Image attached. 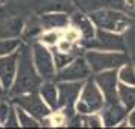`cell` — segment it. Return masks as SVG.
<instances>
[{"mask_svg": "<svg viewBox=\"0 0 135 129\" xmlns=\"http://www.w3.org/2000/svg\"><path fill=\"white\" fill-rule=\"evenodd\" d=\"M42 83V78L39 77L32 57V47L21 44L18 48V68L15 75L14 84L11 87L9 95H21L29 92H38L39 84Z\"/></svg>", "mask_w": 135, "mask_h": 129, "instance_id": "6da1fadb", "label": "cell"}, {"mask_svg": "<svg viewBox=\"0 0 135 129\" xmlns=\"http://www.w3.org/2000/svg\"><path fill=\"white\" fill-rule=\"evenodd\" d=\"M105 107L104 93L96 84L95 78H87L81 89L80 98L75 102V113L77 114H90V113H101Z\"/></svg>", "mask_w": 135, "mask_h": 129, "instance_id": "7a4b0ae2", "label": "cell"}, {"mask_svg": "<svg viewBox=\"0 0 135 129\" xmlns=\"http://www.w3.org/2000/svg\"><path fill=\"white\" fill-rule=\"evenodd\" d=\"M86 60L92 72L98 74L108 69H119L128 63V56L123 51H105V50H87Z\"/></svg>", "mask_w": 135, "mask_h": 129, "instance_id": "3957f363", "label": "cell"}, {"mask_svg": "<svg viewBox=\"0 0 135 129\" xmlns=\"http://www.w3.org/2000/svg\"><path fill=\"white\" fill-rule=\"evenodd\" d=\"M84 81H59V108L63 111V114L68 117V122L71 117L75 116V102L80 98L81 89Z\"/></svg>", "mask_w": 135, "mask_h": 129, "instance_id": "277c9868", "label": "cell"}, {"mask_svg": "<svg viewBox=\"0 0 135 129\" xmlns=\"http://www.w3.org/2000/svg\"><path fill=\"white\" fill-rule=\"evenodd\" d=\"M32 57H33L35 68L42 80H54L56 78L57 68L54 63L53 53L48 47H45L44 44L38 41L32 47Z\"/></svg>", "mask_w": 135, "mask_h": 129, "instance_id": "5b68a950", "label": "cell"}, {"mask_svg": "<svg viewBox=\"0 0 135 129\" xmlns=\"http://www.w3.org/2000/svg\"><path fill=\"white\" fill-rule=\"evenodd\" d=\"M86 50H105V51H123L125 44L120 33L98 29L96 35L90 39H81Z\"/></svg>", "mask_w": 135, "mask_h": 129, "instance_id": "8992f818", "label": "cell"}, {"mask_svg": "<svg viewBox=\"0 0 135 129\" xmlns=\"http://www.w3.org/2000/svg\"><path fill=\"white\" fill-rule=\"evenodd\" d=\"M12 102L17 107H21L23 110H26L29 114H32L35 119L41 120L48 117L51 114V108H50L44 99L41 98L38 92H29V93H21V95L12 96Z\"/></svg>", "mask_w": 135, "mask_h": 129, "instance_id": "52a82bcc", "label": "cell"}, {"mask_svg": "<svg viewBox=\"0 0 135 129\" xmlns=\"http://www.w3.org/2000/svg\"><path fill=\"white\" fill-rule=\"evenodd\" d=\"M93 24L98 29L102 30H110V32H116V33H122L123 30L128 27V17L116 11H108V9H101L96 12H92L90 15Z\"/></svg>", "mask_w": 135, "mask_h": 129, "instance_id": "ba28073f", "label": "cell"}, {"mask_svg": "<svg viewBox=\"0 0 135 129\" xmlns=\"http://www.w3.org/2000/svg\"><path fill=\"white\" fill-rule=\"evenodd\" d=\"M92 69L89 66L86 57H75L68 66L57 71L56 80L57 81H86L90 78Z\"/></svg>", "mask_w": 135, "mask_h": 129, "instance_id": "9c48e42d", "label": "cell"}, {"mask_svg": "<svg viewBox=\"0 0 135 129\" xmlns=\"http://www.w3.org/2000/svg\"><path fill=\"white\" fill-rule=\"evenodd\" d=\"M95 81L104 93L105 104H114L119 102L117 87H119V78H117V69H108V71L98 72Z\"/></svg>", "mask_w": 135, "mask_h": 129, "instance_id": "30bf717a", "label": "cell"}, {"mask_svg": "<svg viewBox=\"0 0 135 129\" xmlns=\"http://www.w3.org/2000/svg\"><path fill=\"white\" fill-rule=\"evenodd\" d=\"M18 68V50L8 56H0V83L6 93H9L14 84Z\"/></svg>", "mask_w": 135, "mask_h": 129, "instance_id": "8fae6325", "label": "cell"}, {"mask_svg": "<svg viewBox=\"0 0 135 129\" xmlns=\"http://www.w3.org/2000/svg\"><path fill=\"white\" fill-rule=\"evenodd\" d=\"M128 113L129 111L126 110L120 101L114 102V104H105V107L101 111L102 119H104V126H117L122 120L126 119Z\"/></svg>", "mask_w": 135, "mask_h": 129, "instance_id": "7c38bea8", "label": "cell"}, {"mask_svg": "<svg viewBox=\"0 0 135 129\" xmlns=\"http://www.w3.org/2000/svg\"><path fill=\"white\" fill-rule=\"evenodd\" d=\"M38 93L44 99V102L51 108V111L59 110V89L57 84H54L51 80H44L39 84Z\"/></svg>", "mask_w": 135, "mask_h": 129, "instance_id": "4fadbf2b", "label": "cell"}, {"mask_svg": "<svg viewBox=\"0 0 135 129\" xmlns=\"http://www.w3.org/2000/svg\"><path fill=\"white\" fill-rule=\"evenodd\" d=\"M71 24L81 33L83 39H90L96 35V26L93 24L90 15H84V14H74L71 18Z\"/></svg>", "mask_w": 135, "mask_h": 129, "instance_id": "5bb4252c", "label": "cell"}, {"mask_svg": "<svg viewBox=\"0 0 135 129\" xmlns=\"http://www.w3.org/2000/svg\"><path fill=\"white\" fill-rule=\"evenodd\" d=\"M117 95H119V101L125 105L128 111L135 108V86H128V84L119 83Z\"/></svg>", "mask_w": 135, "mask_h": 129, "instance_id": "9a60e30c", "label": "cell"}, {"mask_svg": "<svg viewBox=\"0 0 135 129\" xmlns=\"http://www.w3.org/2000/svg\"><path fill=\"white\" fill-rule=\"evenodd\" d=\"M44 29H65L69 24V18L65 14H47L42 17Z\"/></svg>", "mask_w": 135, "mask_h": 129, "instance_id": "2e32d148", "label": "cell"}, {"mask_svg": "<svg viewBox=\"0 0 135 129\" xmlns=\"http://www.w3.org/2000/svg\"><path fill=\"white\" fill-rule=\"evenodd\" d=\"M117 78L119 83L128 84V86H135V69L132 65L125 63L117 69Z\"/></svg>", "mask_w": 135, "mask_h": 129, "instance_id": "e0dca14e", "label": "cell"}, {"mask_svg": "<svg viewBox=\"0 0 135 129\" xmlns=\"http://www.w3.org/2000/svg\"><path fill=\"white\" fill-rule=\"evenodd\" d=\"M15 105V104H14ZM15 111H17V116H18V122H20V128H39L41 123H39L38 119H35L32 114H29L26 110H23L21 107L15 105Z\"/></svg>", "mask_w": 135, "mask_h": 129, "instance_id": "ac0fdd59", "label": "cell"}, {"mask_svg": "<svg viewBox=\"0 0 135 129\" xmlns=\"http://www.w3.org/2000/svg\"><path fill=\"white\" fill-rule=\"evenodd\" d=\"M62 38V33L59 32V30L56 29H47L45 32H42L41 33V36H39V42L44 44L45 47H56L59 42V39Z\"/></svg>", "mask_w": 135, "mask_h": 129, "instance_id": "d6986e66", "label": "cell"}, {"mask_svg": "<svg viewBox=\"0 0 135 129\" xmlns=\"http://www.w3.org/2000/svg\"><path fill=\"white\" fill-rule=\"evenodd\" d=\"M21 42L17 38H2L0 39V56H8L15 53L20 48Z\"/></svg>", "mask_w": 135, "mask_h": 129, "instance_id": "ffe728a7", "label": "cell"}, {"mask_svg": "<svg viewBox=\"0 0 135 129\" xmlns=\"http://www.w3.org/2000/svg\"><path fill=\"white\" fill-rule=\"evenodd\" d=\"M53 57H54V63H56L57 71H60V69H63L65 66H68V65L75 59L72 56V53H62V51H59V50L53 53Z\"/></svg>", "mask_w": 135, "mask_h": 129, "instance_id": "44dd1931", "label": "cell"}, {"mask_svg": "<svg viewBox=\"0 0 135 129\" xmlns=\"http://www.w3.org/2000/svg\"><path fill=\"white\" fill-rule=\"evenodd\" d=\"M62 38H65V39H68V41H71V42H80V41H81V33H80V32H78L77 29H75V27H65V29H63V32H62Z\"/></svg>", "mask_w": 135, "mask_h": 129, "instance_id": "7402d4cb", "label": "cell"}, {"mask_svg": "<svg viewBox=\"0 0 135 129\" xmlns=\"http://www.w3.org/2000/svg\"><path fill=\"white\" fill-rule=\"evenodd\" d=\"M12 108H14V102L12 101L11 102H8V101H0V125L2 126L5 125L9 113L12 111Z\"/></svg>", "mask_w": 135, "mask_h": 129, "instance_id": "603a6c76", "label": "cell"}, {"mask_svg": "<svg viewBox=\"0 0 135 129\" xmlns=\"http://www.w3.org/2000/svg\"><path fill=\"white\" fill-rule=\"evenodd\" d=\"M3 126H5V128H20V122H18L17 111H15V105H14V108H12V111L9 113V116H8V119H6Z\"/></svg>", "mask_w": 135, "mask_h": 129, "instance_id": "cb8c5ba5", "label": "cell"}, {"mask_svg": "<svg viewBox=\"0 0 135 129\" xmlns=\"http://www.w3.org/2000/svg\"><path fill=\"white\" fill-rule=\"evenodd\" d=\"M56 48H57L59 51H62V53H72L74 42H71V41H68L65 38H60L57 45H56Z\"/></svg>", "mask_w": 135, "mask_h": 129, "instance_id": "d4e9b609", "label": "cell"}, {"mask_svg": "<svg viewBox=\"0 0 135 129\" xmlns=\"http://www.w3.org/2000/svg\"><path fill=\"white\" fill-rule=\"evenodd\" d=\"M126 120H128V125L131 128H135V108L129 111V114L126 116Z\"/></svg>", "mask_w": 135, "mask_h": 129, "instance_id": "484cf974", "label": "cell"}, {"mask_svg": "<svg viewBox=\"0 0 135 129\" xmlns=\"http://www.w3.org/2000/svg\"><path fill=\"white\" fill-rule=\"evenodd\" d=\"M126 6L128 8H135V0H126Z\"/></svg>", "mask_w": 135, "mask_h": 129, "instance_id": "4316f807", "label": "cell"}, {"mask_svg": "<svg viewBox=\"0 0 135 129\" xmlns=\"http://www.w3.org/2000/svg\"><path fill=\"white\" fill-rule=\"evenodd\" d=\"M6 92H5V89H3V87H2V83H0V95H5Z\"/></svg>", "mask_w": 135, "mask_h": 129, "instance_id": "83f0119b", "label": "cell"}]
</instances>
